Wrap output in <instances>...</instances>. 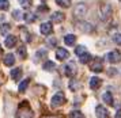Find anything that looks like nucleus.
<instances>
[{
  "label": "nucleus",
  "instance_id": "1",
  "mask_svg": "<svg viewBox=\"0 0 121 118\" xmlns=\"http://www.w3.org/2000/svg\"><path fill=\"white\" fill-rule=\"evenodd\" d=\"M34 113L33 110L30 109L27 102H22L18 107V111H17V118H33Z\"/></svg>",
  "mask_w": 121,
  "mask_h": 118
},
{
  "label": "nucleus",
  "instance_id": "2",
  "mask_svg": "<svg viewBox=\"0 0 121 118\" xmlns=\"http://www.w3.org/2000/svg\"><path fill=\"white\" fill-rule=\"evenodd\" d=\"M50 103H52L53 107H59V106H61V105H64V103H65V97H64V94H63V92L55 94V95L52 97Z\"/></svg>",
  "mask_w": 121,
  "mask_h": 118
},
{
  "label": "nucleus",
  "instance_id": "3",
  "mask_svg": "<svg viewBox=\"0 0 121 118\" xmlns=\"http://www.w3.org/2000/svg\"><path fill=\"white\" fill-rule=\"evenodd\" d=\"M86 14H87V7H86V4L79 3V4L75 5V10H73V15H75V18H78V19H82Z\"/></svg>",
  "mask_w": 121,
  "mask_h": 118
},
{
  "label": "nucleus",
  "instance_id": "4",
  "mask_svg": "<svg viewBox=\"0 0 121 118\" xmlns=\"http://www.w3.org/2000/svg\"><path fill=\"white\" fill-rule=\"evenodd\" d=\"M90 68H91L93 72H102V69H104V60L101 57H95L93 60V64L90 65Z\"/></svg>",
  "mask_w": 121,
  "mask_h": 118
},
{
  "label": "nucleus",
  "instance_id": "5",
  "mask_svg": "<svg viewBox=\"0 0 121 118\" xmlns=\"http://www.w3.org/2000/svg\"><path fill=\"white\" fill-rule=\"evenodd\" d=\"M108 60H109L112 64H117V63H120L121 61V52L120 50H112L108 53Z\"/></svg>",
  "mask_w": 121,
  "mask_h": 118
},
{
  "label": "nucleus",
  "instance_id": "6",
  "mask_svg": "<svg viewBox=\"0 0 121 118\" xmlns=\"http://www.w3.org/2000/svg\"><path fill=\"white\" fill-rule=\"evenodd\" d=\"M64 71H65V75H67V76L72 77V76L76 73V64H75L73 61H69V63H68V64L65 65Z\"/></svg>",
  "mask_w": 121,
  "mask_h": 118
},
{
  "label": "nucleus",
  "instance_id": "7",
  "mask_svg": "<svg viewBox=\"0 0 121 118\" xmlns=\"http://www.w3.org/2000/svg\"><path fill=\"white\" fill-rule=\"evenodd\" d=\"M39 30H41V34H42V35H49V34H52V31H53V26H52L50 22H45V23L41 25Z\"/></svg>",
  "mask_w": 121,
  "mask_h": 118
},
{
  "label": "nucleus",
  "instance_id": "8",
  "mask_svg": "<svg viewBox=\"0 0 121 118\" xmlns=\"http://www.w3.org/2000/svg\"><path fill=\"white\" fill-rule=\"evenodd\" d=\"M95 114H97V117L98 118H109L110 117L109 111H108L102 105H98V106L95 107Z\"/></svg>",
  "mask_w": 121,
  "mask_h": 118
},
{
  "label": "nucleus",
  "instance_id": "9",
  "mask_svg": "<svg viewBox=\"0 0 121 118\" xmlns=\"http://www.w3.org/2000/svg\"><path fill=\"white\" fill-rule=\"evenodd\" d=\"M68 56H69V53H68V50L65 48H59L56 50V57H57V60H65Z\"/></svg>",
  "mask_w": 121,
  "mask_h": 118
},
{
  "label": "nucleus",
  "instance_id": "10",
  "mask_svg": "<svg viewBox=\"0 0 121 118\" xmlns=\"http://www.w3.org/2000/svg\"><path fill=\"white\" fill-rule=\"evenodd\" d=\"M101 86H102V80H101L99 77H97V76L91 77V80H90V87H91V90H98Z\"/></svg>",
  "mask_w": 121,
  "mask_h": 118
},
{
  "label": "nucleus",
  "instance_id": "11",
  "mask_svg": "<svg viewBox=\"0 0 121 118\" xmlns=\"http://www.w3.org/2000/svg\"><path fill=\"white\" fill-rule=\"evenodd\" d=\"M64 18H65V15H64L63 12H60V11L53 12V14H52V16H50V19L55 22V23H60V22H63V21H64Z\"/></svg>",
  "mask_w": 121,
  "mask_h": 118
},
{
  "label": "nucleus",
  "instance_id": "12",
  "mask_svg": "<svg viewBox=\"0 0 121 118\" xmlns=\"http://www.w3.org/2000/svg\"><path fill=\"white\" fill-rule=\"evenodd\" d=\"M17 37H15V35H8V37L6 38V41H4V45H6L7 48H14V46H15V45H17Z\"/></svg>",
  "mask_w": 121,
  "mask_h": 118
},
{
  "label": "nucleus",
  "instance_id": "13",
  "mask_svg": "<svg viewBox=\"0 0 121 118\" xmlns=\"http://www.w3.org/2000/svg\"><path fill=\"white\" fill-rule=\"evenodd\" d=\"M15 64V56L12 53H7L6 57H4V65L7 67H11V65Z\"/></svg>",
  "mask_w": 121,
  "mask_h": 118
},
{
  "label": "nucleus",
  "instance_id": "14",
  "mask_svg": "<svg viewBox=\"0 0 121 118\" xmlns=\"http://www.w3.org/2000/svg\"><path fill=\"white\" fill-rule=\"evenodd\" d=\"M64 42H65V45H68V46H72V45H75V42H76V37H75L73 34H68V35L64 37Z\"/></svg>",
  "mask_w": 121,
  "mask_h": 118
},
{
  "label": "nucleus",
  "instance_id": "15",
  "mask_svg": "<svg viewBox=\"0 0 121 118\" xmlns=\"http://www.w3.org/2000/svg\"><path fill=\"white\" fill-rule=\"evenodd\" d=\"M102 99H104V102L106 103V105H109V106L113 105V97H112V92L106 91L104 95H102Z\"/></svg>",
  "mask_w": 121,
  "mask_h": 118
},
{
  "label": "nucleus",
  "instance_id": "16",
  "mask_svg": "<svg viewBox=\"0 0 121 118\" xmlns=\"http://www.w3.org/2000/svg\"><path fill=\"white\" fill-rule=\"evenodd\" d=\"M79 88H80V81L75 80V79H71V81H69V90L71 91H78Z\"/></svg>",
  "mask_w": 121,
  "mask_h": 118
},
{
  "label": "nucleus",
  "instance_id": "17",
  "mask_svg": "<svg viewBox=\"0 0 121 118\" xmlns=\"http://www.w3.org/2000/svg\"><path fill=\"white\" fill-rule=\"evenodd\" d=\"M91 59H93V57H91V54L87 53V52H86L84 54H82V56H79V60H80V63H82V64H87V63H90Z\"/></svg>",
  "mask_w": 121,
  "mask_h": 118
},
{
  "label": "nucleus",
  "instance_id": "18",
  "mask_svg": "<svg viewBox=\"0 0 121 118\" xmlns=\"http://www.w3.org/2000/svg\"><path fill=\"white\" fill-rule=\"evenodd\" d=\"M21 75H22V69L21 68H15V69L11 71V77L14 80H18L21 77Z\"/></svg>",
  "mask_w": 121,
  "mask_h": 118
},
{
  "label": "nucleus",
  "instance_id": "19",
  "mask_svg": "<svg viewBox=\"0 0 121 118\" xmlns=\"http://www.w3.org/2000/svg\"><path fill=\"white\" fill-rule=\"evenodd\" d=\"M10 30H11V25H10V23H3V25H0V34H7Z\"/></svg>",
  "mask_w": 121,
  "mask_h": 118
},
{
  "label": "nucleus",
  "instance_id": "20",
  "mask_svg": "<svg viewBox=\"0 0 121 118\" xmlns=\"http://www.w3.org/2000/svg\"><path fill=\"white\" fill-rule=\"evenodd\" d=\"M55 63L53 61H46V63H44V65H42V68H44L45 71H53L55 69Z\"/></svg>",
  "mask_w": 121,
  "mask_h": 118
},
{
  "label": "nucleus",
  "instance_id": "21",
  "mask_svg": "<svg viewBox=\"0 0 121 118\" xmlns=\"http://www.w3.org/2000/svg\"><path fill=\"white\" fill-rule=\"evenodd\" d=\"M29 83H30V79H25V80L19 84V88H18V90H19L21 92H25L26 88H27V86H29Z\"/></svg>",
  "mask_w": 121,
  "mask_h": 118
},
{
  "label": "nucleus",
  "instance_id": "22",
  "mask_svg": "<svg viewBox=\"0 0 121 118\" xmlns=\"http://www.w3.org/2000/svg\"><path fill=\"white\" fill-rule=\"evenodd\" d=\"M56 3H57V5H60L63 8H68L71 5V0H56Z\"/></svg>",
  "mask_w": 121,
  "mask_h": 118
},
{
  "label": "nucleus",
  "instance_id": "23",
  "mask_svg": "<svg viewBox=\"0 0 121 118\" xmlns=\"http://www.w3.org/2000/svg\"><path fill=\"white\" fill-rule=\"evenodd\" d=\"M23 18H25V21L27 22V23H31V22L35 21V15L31 14V12H26V14L23 15Z\"/></svg>",
  "mask_w": 121,
  "mask_h": 118
},
{
  "label": "nucleus",
  "instance_id": "24",
  "mask_svg": "<svg viewBox=\"0 0 121 118\" xmlns=\"http://www.w3.org/2000/svg\"><path fill=\"white\" fill-rule=\"evenodd\" d=\"M8 8H10V1L8 0H0V10L6 11Z\"/></svg>",
  "mask_w": 121,
  "mask_h": 118
},
{
  "label": "nucleus",
  "instance_id": "25",
  "mask_svg": "<svg viewBox=\"0 0 121 118\" xmlns=\"http://www.w3.org/2000/svg\"><path fill=\"white\" fill-rule=\"evenodd\" d=\"M69 118H84L82 111H79V110H75V111H71L69 113Z\"/></svg>",
  "mask_w": 121,
  "mask_h": 118
},
{
  "label": "nucleus",
  "instance_id": "26",
  "mask_svg": "<svg viewBox=\"0 0 121 118\" xmlns=\"http://www.w3.org/2000/svg\"><path fill=\"white\" fill-rule=\"evenodd\" d=\"M18 56L21 57V59H26V46H21V48L18 49Z\"/></svg>",
  "mask_w": 121,
  "mask_h": 118
},
{
  "label": "nucleus",
  "instance_id": "27",
  "mask_svg": "<svg viewBox=\"0 0 121 118\" xmlns=\"http://www.w3.org/2000/svg\"><path fill=\"white\" fill-rule=\"evenodd\" d=\"M86 52H87V49L84 48V46H82V45H80V46H76V49H75V53H76L78 56H82V54H84Z\"/></svg>",
  "mask_w": 121,
  "mask_h": 118
},
{
  "label": "nucleus",
  "instance_id": "28",
  "mask_svg": "<svg viewBox=\"0 0 121 118\" xmlns=\"http://www.w3.org/2000/svg\"><path fill=\"white\" fill-rule=\"evenodd\" d=\"M19 4L22 5L23 8H29L31 5V0H19Z\"/></svg>",
  "mask_w": 121,
  "mask_h": 118
},
{
  "label": "nucleus",
  "instance_id": "29",
  "mask_svg": "<svg viewBox=\"0 0 121 118\" xmlns=\"http://www.w3.org/2000/svg\"><path fill=\"white\" fill-rule=\"evenodd\" d=\"M45 56H46V50H44V49H42V50H38L37 54H35V60L41 59V57H45Z\"/></svg>",
  "mask_w": 121,
  "mask_h": 118
},
{
  "label": "nucleus",
  "instance_id": "30",
  "mask_svg": "<svg viewBox=\"0 0 121 118\" xmlns=\"http://www.w3.org/2000/svg\"><path fill=\"white\" fill-rule=\"evenodd\" d=\"M113 41H114L116 43L121 45V34H116V35H113Z\"/></svg>",
  "mask_w": 121,
  "mask_h": 118
},
{
  "label": "nucleus",
  "instance_id": "31",
  "mask_svg": "<svg viewBox=\"0 0 121 118\" xmlns=\"http://www.w3.org/2000/svg\"><path fill=\"white\" fill-rule=\"evenodd\" d=\"M48 45H49V46H56V38L49 39V41H48Z\"/></svg>",
  "mask_w": 121,
  "mask_h": 118
},
{
  "label": "nucleus",
  "instance_id": "32",
  "mask_svg": "<svg viewBox=\"0 0 121 118\" xmlns=\"http://www.w3.org/2000/svg\"><path fill=\"white\" fill-rule=\"evenodd\" d=\"M4 80H6V77H4V75H3V72H0V84H3Z\"/></svg>",
  "mask_w": 121,
  "mask_h": 118
},
{
  "label": "nucleus",
  "instance_id": "33",
  "mask_svg": "<svg viewBox=\"0 0 121 118\" xmlns=\"http://www.w3.org/2000/svg\"><path fill=\"white\" fill-rule=\"evenodd\" d=\"M12 15L15 16V18H21V12H19V11H14V14H12Z\"/></svg>",
  "mask_w": 121,
  "mask_h": 118
},
{
  "label": "nucleus",
  "instance_id": "34",
  "mask_svg": "<svg viewBox=\"0 0 121 118\" xmlns=\"http://www.w3.org/2000/svg\"><path fill=\"white\" fill-rule=\"evenodd\" d=\"M114 118H121V110L120 111H117V114L114 115Z\"/></svg>",
  "mask_w": 121,
  "mask_h": 118
},
{
  "label": "nucleus",
  "instance_id": "35",
  "mask_svg": "<svg viewBox=\"0 0 121 118\" xmlns=\"http://www.w3.org/2000/svg\"><path fill=\"white\" fill-rule=\"evenodd\" d=\"M0 53H1V46H0Z\"/></svg>",
  "mask_w": 121,
  "mask_h": 118
}]
</instances>
